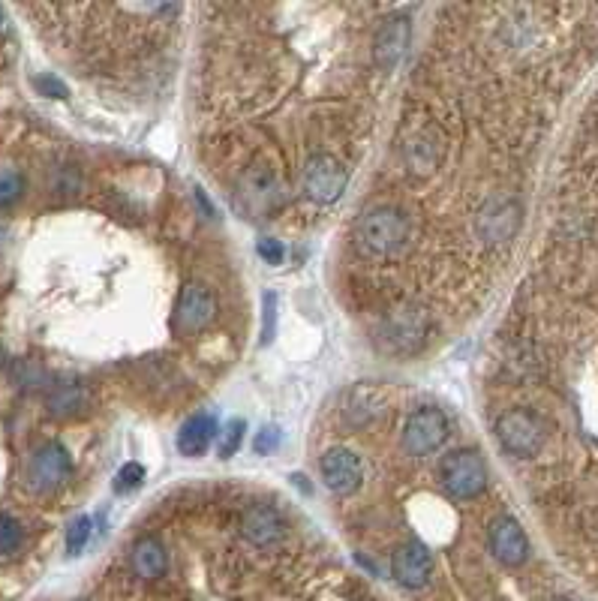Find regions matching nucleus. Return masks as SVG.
<instances>
[{
    "label": "nucleus",
    "mask_w": 598,
    "mask_h": 601,
    "mask_svg": "<svg viewBox=\"0 0 598 601\" xmlns=\"http://www.w3.org/2000/svg\"><path fill=\"white\" fill-rule=\"evenodd\" d=\"M406 238H409V223L394 208L367 211L355 223V247L367 259H385L400 253L406 247Z\"/></svg>",
    "instance_id": "obj_1"
},
{
    "label": "nucleus",
    "mask_w": 598,
    "mask_h": 601,
    "mask_svg": "<svg viewBox=\"0 0 598 601\" xmlns=\"http://www.w3.org/2000/svg\"><path fill=\"white\" fill-rule=\"evenodd\" d=\"M442 484L457 499H472L487 487V466L475 451H454L442 460Z\"/></svg>",
    "instance_id": "obj_2"
},
{
    "label": "nucleus",
    "mask_w": 598,
    "mask_h": 601,
    "mask_svg": "<svg viewBox=\"0 0 598 601\" xmlns=\"http://www.w3.org/2000/svg\"><path fill=\"white\" fill-rule=\"evenodd\" d=\"M496 436L511 454L532 457L544 442V424L529 409H511L496 421Z\"/></svg>",
    "instance_id": "obj_3"
},
{
    "label": "nucleus",
    "mask_w": 598,
    "mask_h": 601,
    "mask_svg": "<svg viewBox=\"0 0 598 601\" xmlns=\"http://www.w3.org/2000/svg\"><path fill=\"white\" fill-rule=\"evenodd\" d=\"M448 436V418L442 409H433V406H424V409H415L403 427V445L409 454H430L436 451Z\"/></svg>",
    "instance_id": "obj_4"
},
{
    "label": "nucleus",
    "mask_w": 598,
    "mask_h": 601,
    "mask_svg": "<svg viewBox=\"0 0 598 601\" xmlns=\"http://www.w3.org/2000/svg\"><path fill=\"white\" fill-rule=\"evenodd\" d=\"M73 472V457L70 451L61 445V442H49L43 445L34 457H31V466H28V487L34 493H46V490H55L61 481H67Z\"/></svg>",
    "instance_id": "obj_5"
},
{
    "label": "nucleus",
    "mask_w": 598,
    "mask_h": 601,
    "mask_svg": "<svg viewBox=\"0 0 598 601\" xmlns=\"http://www.w3.org/2000/svg\"><path fill=\"white\" fill-rule=\"evenodd\" d=\"M304 190L319 205L337 202L343 196V190H346V169L334 157L316 154L304 166Z\"/></svg>",
    "instance_id": "obj_6"
},
{
    "label": "nucleus",
    "mask_w": 598,
    "mask_h": 601,
    "mask_svg": "<svg viewBox=\"0 0 598 601\" xmlns=\"http://www.w3.org/2000/svg\"><path fill=\"white\" fill-rule=\"evenodd\" d=\"M214 316H217V295H214V289L205 286V283H187L184 292H181V298H178V310H175L178 331L196 334Z\"/></svg>",
    "instance_id": "obj_7"
},
{
    "label": "nucleus",
    "mask_w": 598,
    "mask_h": 601,
    "mask_svg": "<svg viewBox=\"0 0 598 601\" xmlns=\"http://www.w3.org/2000/svg\"><path fill=\"white\" fill-rule=\"evenodd\" d=\"M319 469H322V478L325 484L334 490V493H352L358 490L361 478H364V466L358 460V454H352L349 448H331L322 454L319 460Z\"/></svg>",
    "instance_id": "obj_8"
},
{
    "label": "nucleus",
    "mask_w": 598,
    "mask_h": 601,
    "mask_svg": "<svg viewBox=\"0 0 598 601\" xmlns=\"http://www.w3.org/2000/svg\"><path fill=\"white\" fill-rule=\"evenodd\" d=\"M391 571H394V580L409 586V589L424 586L430 580V571H433V556H430L427 544L424 541H406L394 553Z\"/></svg>",
    "instance_id": "obj_9"
},
{
    "label": "nucleus",
    "mask_w": 598,
    "mask_h": 601,
    "mask_svg": "<svg viewBox=\"0 0 598 601\" xmlns=\"http://www.w3.org/2000/svg\"><path fill=\"white\" fill-rule=\"evenodd\" d=\"M520 226V205L511 199H493L478 214V232L487 244L508 241Z\"/></svg>",
    "instance_id": "obj_10"
},
{
    "label": "nucleus",
    "mask_w": 598,
    "mask_h": 601,
    "mask_svg": "<svg viewBox=\"0 0 598 601\" xmlns=\"http://www.w3.org/2000/svg\"><path fill=\"white\" fill-rule=\"evenodd\" d=\"M490 550L499 562L505 565H523L529 556V541L526 532L514 517H499L490 526Z\"/></svg>",
    "instance_id": "obj_11"
},
{
    "label": "nucleus",
    "mask_w": 598,
    "mask_h": 601,
    "mask_svg": "<svg viewBox=\"0 0 598 601\" xmlns=\"http://www.w3.org/2000/svg\"><path fill=\"white\" fill-rule=\"evenodd\" d=\"M241 532L250 544L256 547H271L283 538L286 526H283V517L268 508V505H256V508H247L244 517H241Z\"/></svg>",
    "instance_id": "obj_12"
},
{
    "label": "nucleus",
    "mask_w": 598,
    "mask_h": 601,
    "mask_svg": "<svg viewBox=\"0 0 598 601\" xmlns=\"http://www.w3.org/2000/svg\"><path fill=\"white\" fill-rule=\"evenodd\" d=\"M214 436H217V418L208 415V412H199V415L184 421L175 445L184 457H202L208 451V445L214 442Z\"/></svg>",
    "instance_id": "obj_13"
},
{
    "label": "nucleus",
    "mask_w": 598,
    "mask_h": 601,
    "mask_svg": "<svg viewBox=\"0 0 598 601\" xmlns=\"http://www.w3.org/2000/svg\"><path fill=\"white\" fill-rule=\"evenodd\" d=\"M406 46H409V22L406 19H388L379 34H376V64L391 70L403 55H406Z\"/></svg>",
    "instance_id": "obj_14"
},
{
    "label": "nucleus",
    "mask_w": 598,
    "mask_h": 601,
    "mask_svg": "<svg viewBox=\"0 0 598 601\" xmlns=\"http://www.w3.org/2000/svg\"><path fill=\"white\" fill-rule=\"evenodd\" d=\"M133 568H136V574L145 577V580H157V577L166 574V568H169V553H166V547L160 544V538L145 535V538L136 541V547H133Z\"/></svg>",
    "instance_id": "obj_15"
},
{
    "label": "nucleus",
    "mask_w": 598,
    "mask_h": 601,
    "mask_svg": "<svg viewBox=\"0 0 598 601\" xmlns=\"http://www.w3.org/2000/svg\"><path fill=\"white\" fill-rule=\"evenodd\" d=\"M88 406V388L85 385H64L49 397L52 415H76Z\"/></svg>",
    "instance_id": "obj_16"
},
{
    "label": "nucleus",
    "mask_w": 598,
    "mask_h": 601,
    "mask_svg": "<svg viewBox=\"0 0 598 601\" xmlns=\"http://www.w3.org/2000/svg\"><path fill=\"white\" fill-rule=\"evenodd\" d=\"M25 541V532H22V523L10 514H0V556H10L22 547Z\"/></svg>",
    "instance_id": "obj_17"
},
{
    "label": "nucleus",
    "mask_w": 598,
    "mask_h": 601,
    "mask_svg": "<svg viewBox=\"0 0 598 601\" xmlns=\"http://www.w3.org/2000/svg\"><path fill=\"white\" fill-rule=\"evenodd\" d=\"M25 190V178L16 169H0V208H10Z\"/></svg>",
    "instance_id": "obj_18"
},
{
    "label": "nucleus",
    "mask_w": 598,
    "mask_h": 601,
    "mask_svg": "<svg viewBox=\"0 0 598 601\" xmlns=\"http://www.w3.org/2000/svg\"><path fill=\"white\" fill-rule=\"evenodd\" d=\"M94 535V520L91 517H76L67 529V550L70 553H82V547H88Z\"/></svg>",
    "instance_id": "obj_19"
},
{
    "label": "nucleus",
    "mask_w": 598,
    "mask_h": 601,
    "mask_svg": "<svg viewBox=\"0 0 598 601\" xmlns=\"http://www.w3.org/2000/svg\"><path fill=\"white\" fill-rule=\"evenodd\" d=\"M142 478H145V466H142V463H127V466L118 472V478H115V490H118V493H127V490L139 487Z\"/></svg>",
    "instance_id": "obj_20"
},
{
    "label": "nucleus",
    "mask_w": 598,
    "mask_h": 601,
    "mask_svg": "<svg viewBox=\"0 0 598 601\" xmlns=\"http://www.w3.org/2000/svg\"><path fill=\"white\" fill-rule=\"evenodd\" d=\"M256 253L268 262V265H280L283 262V256H286V250H283V244L280 241H274V238H262L259 244H256Z\"/></svg>",
    "instance_id": "obj_21"
},
{
    "label": "nucleus",
    "mask_w": 598,
    "mask_h": 601,
    "mask_svg": "<svg viewBox=\"0 0 598 601\" xmlns=\"http://www.w3.org/2000/svg\"><path fill=\"white\" fill-rule=\"evenodd\" d=\"M241 439H244V421H235V424L229 427V433L223 436V442H220V454H223V457H232V454L238 451Z\"/></svg>",
    "instance_id": "obj_22"
},
{
    "label": "nucleus",
    "mask_w": 598,
    "mask_h": 601,
    "mask_svg": "<svg viewBox=\"0 0 598 601\" xmlns=\"http://www.w3.org/2000/svg\"><path fill=\"white\" fill-rule=\"evenodd\" d=\"M277 445H280V430H277V427L259 430V436H256V451H259V454H271Z\"/></svg>",
    "instance_id": "obj_23"
},
{
    "label": "nucleus",
    "mask_w": 598,
    "mask_h": 601,
    "mask_svg": "<svg viewBox=\"0 0 598 601\" xmlns=\"http://www.w3.org/2000/svg\"><path fill=\"white\" fill-rule=\"evenodd\" d=\"M34 85L40 91H46V97H67V88L58 79H52V76H40V79H34Z\"/></svg>",
    "instance_id": "obj_24"
},
{
    "label": "nucleus",
    "mask_w": 598,
    "mask_h": 601,
    "mask_svg": "<svg viewBox=\"0 0 598 601\" xmlns=\"http://www.w3.org/2000/svg\"><path fill=\"white\" fill-rule=\"evenodd\" d=\"M274 307H277V298L265 295V334H262V343H271V337H274Z\"/></svg>",
    "instance_id": "obj_25"
},
{
    "label": "nucleus",
    "mask_w": 598,
    "mask_h": 601,
    "mask_svg": "<svg viewBox=\"0 0 598 601\" xmlns=\"http://www.w3.org/2000/svg\"><path fill=\"white\" fill-rule=\"evenodd\" d=\"M0 22H4V13H0Z\"/></svg>",
    "instance_id": "obj_26"
}]
</instances>
